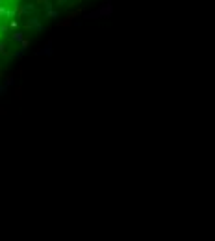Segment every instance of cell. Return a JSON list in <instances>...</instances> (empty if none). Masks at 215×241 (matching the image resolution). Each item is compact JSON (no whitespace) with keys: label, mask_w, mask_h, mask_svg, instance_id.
Segmentation results:
<instances>
[{"label":"cell","mask_w":215,"mask_h":241,"mask_svg":"<svg viewBox=\"0 0 215 241\" xmlns=\"http://www.w3.org/2000/svg\"><path fill=\"white\" fill-rule=\"evenodd\" d=\"M0 35H2V34H0Z\"/></svg>","instance_id":"9c48e42d"},{"label":"cell","mask_w":215,"mask_h":241,"mask_svg":"<svg viewBox=\"0 0 215 241\" xmlns=\"http://www.w3.org/2000/svg\"><path fill=\"white\" fill-rule=\"evenodd\" d=\"M41 4H45V9H46V11L52 9V2H50V0H41Z\"/></svg>","instance_id":"277c9868"},{"label":"cell","mask_w":215,"mask_h":241,"mask_svg":"<svg viewBox=\"0 0 215 241\" xmlns=\"http://www.w3.org/2000/svg\"><path fill=\"white\" fill-rule=\"evenodd\" d=\"M17 26H19V22H17V20L13 19V20L9 22V26H8V28H17Z\"/></svg>","instance_id":"52a82bcc"},{"label":"cell","mask_w":215,"mask_h":241,"mask_svg":"<svg viewBox=\"0 0 215 241\" xmlns=\"http://www.w3.org/2000/svg\"><path fill=\"white\" fill-rule=\"evenodd\" d=\"M26 28H37V30H41V24L37 22V19H30V20H26Z\"/></svg>","instance_id":"7a4b0ae2"},{"label":"cell","mask_w":215,"mask_h":241,"mask_svg":"<svg viewBox=\"0 0 215 241\" xmlns=\"http://www.w3.org/2000/svg\"><path fill=\"white\" fill-rule=\"evenodd\" d=\"M109 13H111V4H109V2H108L106 6H102V8L97 11V15H104V17H108Z\"/></svg>","instance_id":"6da1fadb"},{"label":"cell","mask_w":215,"mask_h":241,"mask_svg":"<svg viewBox=\"0 0 215 241\" xmlns=\"http://www.w3.org/2000/svg\"><path fill=\"white\" fill-rule=\"evenodd\" d=\"M11 39H13V41H20V43H22V41H24V35H22V32H15V34L11 35Z\"/></svg>","instance_id":"3957f363"},{"label":"cell","mask_w":215,"mask_h":241,"mask_svg":"<svg viewBox=\"0 0 215 241\" xmlns=\"http://www.w3.org/2000/svg\"><path fill=\"white\" fill-rule=\"evenodd\" d=\"M46 15H48L50 19H56V17H58V11H54V9H50V11H46Z\"/></svg>","instance_id":"8992f818"},{"label":"cell","mask_w":215,"mask_h":241,"mask_svg":"<svg viewBox=\"0 0 215 241\" xmlns=\"http://www.w3.org/2000/svg\"><path fill=\"white\" fill-rule=\"evenodd\" d=\"M6 11H8V8H6L4 4H0V19H2V17L6 15Z\"/></svg>","instance_id":"5b68a950"},{"label":"cell","mask_w":215,"mask_h":241,"mask_svg":"<svg viewBox=\"0 0 215 241\" xmlns=\"http://www.w3.org/2000/svg\"><path fill=\"white\" fill-rule=\"evenodd\" d=\"M0 54H8V52H6V45H4V43H0Z\"/></svg>","instance_id":"ba28073f"}]
</instances>
